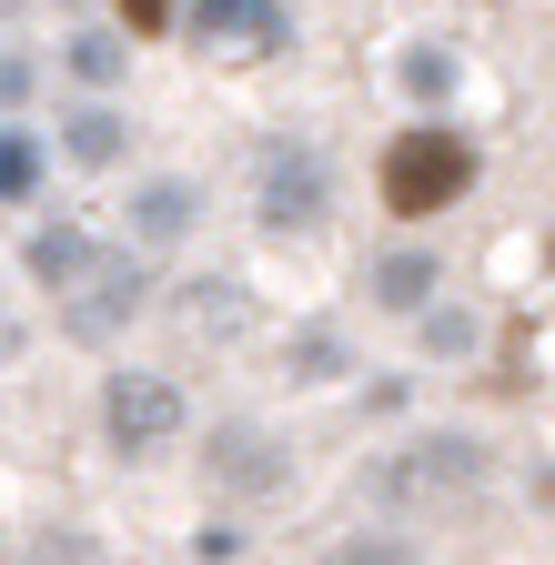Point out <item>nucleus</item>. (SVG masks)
<instances>
[{
	"instance_id": "f8f14e48",
	"label": "nucleus",
	"mask_w": 555,
	"mask_h": 565,
	"mask_svg": "<svg viewBox=\"0 0 555 565\" xmlns=\"http://www.w3.org/2000/svg\"><path fill=\"white\" fill-rule=\"evenodd\" d=\"M121 152V121L111 111H72V162H111Z\"/></svg>"
},
{
	"instance_id": "9d476101",
	"label": "nucleus",
	"mask_w": 555,
	"mask_h": 565,
	"mask_svg": "<svg viewBox=\"0 0 555 565\" xmlns=\"http://www.w3.org/2000/svg\"><path fill=\"white\" fill-rule=\"evenodd\" d=\"M223 475H233V484H273L284 465H273V445L253 435V424H233V435H223Z\"/></svg>"
},
{
	"instance_id": "4468645a",
	"label": "nucleus",
	"mask_w": 555,
	"mask_h": 565,
	"mask_svg": "<svg viewBox=\"0 0 555 565\" xmlns=\"http://www.w3.org/2000/svg\"><path fill=\"white\" fill-rule=\"evenodd\" d=\"M333 565H414V545H394V535H354Z\"/></svg>"
},
{
	"instance_id": "dca6fc26",
	"label": "nucleus",
	"mask_w": 555,
	"mask_h": 565,
	"mask_svg": "<svg viewBox=\"0 0 555 565\" xmlns=\"http://www.w3.org/2000/svg\"><path fill=\"white\" fill-rule=\"evenodd\" d=\"M21 82H31V71H21V61H0V102H21Z\"/></svg>"
},
{
	"instance_id": "9b49d317",
	"label": "nucleus",
	"mask_w": 555,
	"mask_h": 565,
	"mask_svg": "<svg viewBox=\"0 0 555 565\" xmlns=\"http://www.w3.org/2000/svg\"><path fill=\"white\" fill-rule=\"evenodd\" d=\"M425 282H435V263H425V253H404V263H384V273H374V294H384L394 313H414V303H425Z\"/></svg>"
},
{
	"instance_id": "2eb2a0df",
	"label": "nucleus",
	"mask_w": 555,
	"mask_h": 565,
	"mask_svg": "<svg viewBox=\"0 0 555 565\" xmlns=\"http://www.w3.org/2000/svg\"><path fill=\"white\" fill-rule=\"evenodd\" d=\"M111 11L131 21V41H152V31H172V0H111Z\"/></svg>"
},
{
	"instance_id": "ddd939ff",
	"label": "nucleus",
	"mask_w": 555,
	"mask_h": 565,
	"mask_svg": "<svg viewBox=\"0 0 555 565\" xmlns=\"http://www.w3.org/2000/svg\"><path fill=\"white\" fill-rule=\"evenodd\" d=\"M72 71H82V82H111V71H121V41L111 31H82L72 41Z\"/></svg>"
},
{
	"instance_id": "0eeeda50",
	"label": "nucleus",
	"mask_w": 555,
	"mask_h": 565,
	"mask_svg": "<svg viewBox=\"0 0 555 565\" xmlns=\"http://www.w3.org/2000/svg\"><path fill=\"white\" fill-rule=\"evenodd\" d=\"M394 484H474V445H414V465H394Z\"/></svg>"
},
{
	"instance_id": "20e7f679",
	"label": "nucleus",
	"mask_w": 555,
	"mask_h": 565,
	"mask_svg": "<svg viewBox=\"0 0 555 565\" xmlns=\"http://www.w3.org/2000/svg\"><path fill=\"white\" fill-rule=\"evenodd\" d=\"M263 223L273 233H313L323 223V152H303V141H273L263 152Z\"/></svg>"
},
{
	"instance_id": "f257e3e1",
	"label": "nucleus",
	"mask_w": 555,
	"mask_h": 565,
	"mask_svg": "<svg viewBox=\"0 0 555 565\" xmlns=\"http://www.w3.org/2000/svg\"><path fill=\"white\" fill-rule=\"evenodd\" d=\"M474 182V141L445 131V121H414L394 131V152H384V212L394 223H435V212H455Z\"/></svg>"
},
{
	"instance_id": "6e6552de",
	"label": "nucleus",
	"mask_w": 555,
	"mask_h": 565,
	"mask_svg": "<svg viewBox=\"0 0 555 565\" xmlns=\"http://www.w3.org/2000/svg\"><path fill=\"white\" fill-rule=\"evenodd\" d=\"M192 233V192L182 182H152L142 192V243H182Z\"/></svg>"
},
{
	"instance_id": "7ed1b4c3",
	"label": "nucleus",
	"mask_w": 555,
	"mask_h": 565,
	"mask_svg": "<svg viewBox=\"0 0 555 565\" xmlns=\"http://www.w3.org/2000/svg\"><path fill=\"white\" fill-rule=\"evenodd\" d=\"M192 41L223 61H273L293 41V11L284 0H192Z\"/></svg>"
},
{
	"instance_id": "f03ea898",
	"label": "nucleus",
	"mask_w": 555,
	"mask_h": 565,
	"mask_svg": "<svg viewBox=\"0 0 555 565\" xmlns=\"http://www.w3.org/2000/svg\"><path fill=\"white\" fill-rule=\"evenodd\" d=\"M102 424H111V445H121L131 465L172 455V435H182V394H172V374H111V384H102Z\"/></svg>"
},
{
	"instance_id": "1a4fd4ad",
	"label": "nucleus",
	"mask_w": 555,
	"mask_h": 565,
	"mask_svg": "<svg viewBox=\"0 0 555 565\" xmlns=\"http://www.w3.org/2000/svg\"><path fill=\"white\" fill-rule=\"evenodd\" d=\"M31 192H41V141L0 131V202H31Z\"/></svg>"
},
{
	"instance_id": "39448f33",
	"label": "nucleus",
	"mask_w": 555,
	"mask_h": 565,
	"mask_svg": "<svg viewBox=\"0 0 555 565\" xmlns=\"http://www.w3.org/2000/svg\"><path fill=\"white\" fill-rule=\"evenodd\" d=\"M61 294H72V333H111L131 303H142V273H131V263H102V253H92L72 282H61Z\"/></svg>"
},
{
	"instance_id": "423d86ee",
	"label": "nucleus",
	"mask_w": 555,
	"mask_h": 565,
	"mask_svg": "<svg viewBox=\"0 0 555 565\" xmlns=\"http://www.w3.org/2000/svg\"><path fill=\"white\" fill-rule=\"evenodd\" d=\"M92 263V233H72V223H51V233H31V273L51 282V294H61V282H72Z\"/></svg>"
}]
</instances>
